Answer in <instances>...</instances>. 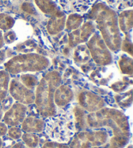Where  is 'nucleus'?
I'll return each mask as SVG.
<instances>
[{
  "mask_svg": "<svg viewBox=\"0 0 133 148\" xmlns=\"http://www.w3.org/2000/svg\"><path fill=\"white\" fill-rule=\"evenodd\" d=\"M87 125L93 129L107 128L112 133L107 148H124L131 138L128 118L121 110L110 107H103L95 112L88 113Z\"/></svg>",
  "mask_w": 133,
  "mask_h": 148,
  "instance_id": "1",
  "label": "nucleus"
},
{
  "mask_svg": "<svg viewBox=\"0 0 133 148\" xmlns=\"http://www.w3.org/2000/svg\"><path fill=\"white\" fill-rule=\"evenodd\" d=\"M90 20L95 23L105 44L110 51L121 49L122 38L116 12L104 3L93 5L89 14Z\"/></svg>",
  "mask_w": 133,
  "mask_h": 148,
  "instance_id": "2",
  "label": "nucleus"
},
{
  "mask_svg": "<svg viewBox=\"0 0 133 148\" xmlns=\"http://www.w3.org/2000/svg\"><path fill=\"white\" fill-rule=\"evenodd\" d=\"M62 83V75L58 71H51L46 73L39 81L36 87L34 103L42 118H47L57 113L54 102L56 89Z\"/></svg>",
  "mask_w": 133,
  "mask_h": 148,
  "instance_id": "3",
  "label": "nucleus"
},
{
  "mask_svg": "<svg viewBox=\"0 0 133 148\" xmlns=\"http://www.w3.org/2000/svg\"><path fill=\"white\" fill-rule=\"evenodd\" d=\"M44 131L52 140L67 143L77 132L72 112L57 113L47 118Z\"/></svg>",
  "mask_w": 133,
  "mask_h": 148,
  "instance_id": "4",
  "label": "nucleus"
},
{
  "mask_svg": "<svg viewBox=\"0 0 133 148\" xmlns=\"http://www.w3.org/2000/svg\"><path fill=\"white\" fill-rule=\"evenodd\" d=\"M51 62L46 57L35 53L16 55L4 64L5 70L9 74L41 72L48 68Z\"/></svg>",
  "mask_w": 133,
  "mask_h": 148,
  "instance_id": "5",
  "label": "nucleus"
},
{
  "mask_svg": "<svg viewBox=\"0 0 133 148\" xmlns=\"http://www.w3.org/2000/svg\"><path fill=\"white\" fill-rule=\"evenodd\" d=\"M87 47L95 64L99 66L110 65L113 61L111 51L106 46L101 36L95 32L88 40Z\"/></svg>",
  "mask_w": 133,
  "mask_h": 148,
  "instance_id": "6",
  "label": "nucleus"
},
{
  "mask_svg": "<svg viewBox=\"0 0 133 148\" xmlns=\"http://www.w3.org/2000/svg\"><path fill=\"white\" fill-rule=\"evenodd\" d=\"M9 92L14 100L20 103L28 105L34 103L35 94L34 91L27 88L16 79H12L10 81Z\"/></svg>",
  "mask_w": 133,
  "mask_h": 148,
  "instance_id": "7",
  "label": "nucleus"
},
{
  "mask_svg": "<svg viewBox=\"0 0 133 148\" xmlns=\"http://www.w3.org/2000/svg\"><path fill=\"white\" fill-rule=\"evenodd\" d=\"M95 23L92 20H88L77 29L72 31L68 37L69 46L71 48L75 47L79 44H82L89 40L95 32Z\"/></svg>",
  "mask_w": 133,
  "mask_h": 148,
  "instance_id": "8",
  "label": "nucleus"
},
{
  "mask_svg": "<svg viewBox=\"0 0 133 148\" xmlns=\"http://www.w3.org/2000/svg\"><path fill=\"white\" fill-rule=\"evenodd\" d=\"M77 99L79 106L88 113L95 112L106 106V103L101 97L90 91H81Z\"/></svg>",
  "mask_w": 133,
  "mask_h": 148,
  "instance_id": "9",
  "label": "nucleus"
},
{
  "mask_svg": "<svg viewBox=\"0 0 133 148\" xmlns=\"http://www.w3.org/2000/svg\"><path fill=\"white\" fill-rule=\"evenodd\" d=\"M28 108L27 105L20 103H14L5 112L3 120L7 125L18 126L22 124L26 117Z\"/></svg>",
  "mask_w": 133,
  "mask_h": 148,
  "instance_id": "10",
  "label": "nucleus"
},
{
  "mask_svg": "<svg viewBox=\"0 0 133 148\" xmlns=\"http://www.w3.org/2000/svg\"><path fill=\"white\" fill-rule=\"evenodd\" d=\"M117 69L112 66H100L90 74L92 81L98 85L106 86L116 79Z\"/></svg>",
  "mask_w": 133,
  "mask_h": 148,
  "instance_id": "11",
  "label": "nucleus"
},
{
  "mask_svg": "<svg viewBox=\"0 0 133 148\" xmlns=\"http://www.w3.org/2000/svg\"><path fill=\"white\" fill-rule=\"evenodd\" d=\"M95 0H58V4L65 11L71 13H84L90 9Z\"/></svg>",
  "mask_w": 133,
  "mask_h": 148,
  "instance_id": "12",
  "label": "nucleus"
},
{
  "mask_svg": "<svg viewBox=\"0 0 133 148\" xmlns=\"http://www.w3.org/2000/svg\"><path fill=\"white\" fill-rule=\"evenodd\" d=\"M75 97L73 90L70 86L60 84L56 89L54 95V102L57 107H66L73 101Z\"/></svg>",
  "mask_w": 133,
  "mask_h": 148,
  "instance_id": "13",
  "label": "nucleus"
},
{
  "mask_svg": "<svg viewBox=\"0 0 133 148\" xmlns=\"http://www.w3.org/2000/svg\"><path fill=\"white\" fill-rule=\"evenodd\" d=\"M22 130L29 133H40L44 131L45 121L34 116L25 117L22 123Z\"/></svg>",
  "mask_w": 133,
  "mask_h": 148,
  "instance_id": "14",
  "label": "nucleus"
},
{
  "mask_svg": "<svg viewBox=\"0 0 133 148\" xmlns=\"http://www.w3.org/2000/svg\"><path fill=\"white\" fill-rule=\"evenodd\" d=\"M66 16L64 13L52 16L47 24V31L51 35H55L61 32L65 28Z\"/></svg>",
  "mask_w": 133,
  "mask_h": 148,
  "instance_id": "15",
  "label": "nucleus"
},
{
  "mask_svg": "<svg viewBox=\"0 0 133 148\" xmlns=\"http://www.w3.org/2000/svg\"><path fill=\"white\" fill-rule=\"evenodd\" d=\"M72 114L75 122L76 131H85L88 127L87 125L86 117L87 112L84 109L80 107L79 105L74 106L72 109Z\"/></svg>",
  "mask_w": 133,
  "mask_h": 148,
  "instance_id": "16",
  "label": "nucleus"
},
{
  "mask_svg": "<svg viewBox=\"0 0 133 148\" xmlns=\"http://www.w3.org/2000/svg\"><path fill=\"white\" fill-rule=\"evenodd\" d=\"M86 137L92 147H101L104 146L108 141V133L104 131H86Z\"/></svg>",
  "mask_w": 133,
  "mask_h": 148,
  "instance_id": "17",
  "label": "nucleus"
},
{
  "mask_svg": "<svg viewBox=\"0 0 133 148\" xmlns=\"http://www.w3.org/2000/svg\"><path fill=\"white\" fill-rule=\"evenodd\" d=\"M34 1L40 11L45 14L52 16L64 12L53 0H34Z\"/></svg>",
  "mask_w": 133,
  "mask_h": 148,
  "instance_id": "18",
  "label": "nucleus"
},
{
  "mask_svg": "<svg viewBox=\"0 0 133 148\" xmlns=\"http://www.w3.org/2000/svg\"><path fill=\"white\" fill-rule=\"evenodd\" d=\"M119 30L124 33L131 32L132 29V10H123L118 16Z\"/></svg>",
  "mask_w": 133,
  "mask_h": 148,
  "instance_id": "19",
  "label": "nucleus"
},
{
  "mask_svg": "<svg viewBox=\"0 0 133 148\" xmlns=\"http://www.w3.org/2000/svg\"><path fill=\"white\" fill-rule=\"evenodd\" d=\"M91 59L89 49L86 45L79 44L75 47L73 52V59L77 64H86Z\"/></svg>",
  "mask_w": 133,
  "mask_h": 148,
  "instance_id": "20",
  "label": "nucleus"
},
{
  "mask_svg": "<svg viewBox=\"0 0 133 148\" xmlns=\"http://www.w3.org/2000/svg\"><path fill=\"white\" fill-rule=\"evenodd\" d=\"M115 101L119 107L122 109H128L132 103V89L125 92H121L114 96Z\"/></svg>",
  "mask_w": 133,
  "mask_h": 148,
  "instance_id": "21",
  "label": "nucleus"
},
{
  "mask_svg": "<svg viewBox=\"0 0 133 148\" xmlns=\"http://www.w3.org/2000/svg\"><path fill=\"white\" fill-rule=\"evenodd\" d=\"M10 81L9 73L5 70H0V103L8 96Z\"/></svg>",
  "mask_w": 133,
  "mask_h": 148,
  "instance_id": "22",
  "label": "nucleus"
},
{
  "mask_svg": "<svg viewBox=\"0 0 133 148\" xmlns=\"http://www.w3.org/2000/svg\"><path fill=\"white\" fill-rule=\"evenodd\" d=\"M118 66L121 73L131 76L133 73L132 58L125 54L121 55L118 60Z\"/></svg>",
  "mask_w": 133,
  "mask_h": 148,
  "instance_id": "23",
  "label": "nucleus"
},
{
  "mask_svg": "<svg viewBox=\"0 0 133 148\" xmlns=\"http://www.w3.org/2000/svg\"><path fill=\"white\" fill-rule=\"evenodd\" d=\"M70 148H91L90 142L86 137V131H81L76 134L71 140Z\"/></svg>",
  "mask_w": 133,
  "mask_h": 148,
  "instance_id": "24",
  "label": "nucleus"
},
{
  "mask_svg": "<svg viewBox=\"0 0 133 148\" xmlns=\"http://www.w3.org/2000/svg\"><path fill=\"white\" fill-rule=\"evenodd\" d=\"M83 18L77 13H71L66 20L65 28L68 31H74L81 27Z\"/></svg>",
  "mask_w": 133,
  "mask_h": 148,
  "instance_id": "25",
  "label": "nucleus"
},
{
  "mask_svg": "<svg viewBox=\"0 0 133 148\" xmlns=\"http://www.w3.org/2000/svg\"><path fill=\"white\" fill-rule=\"evenodd\" d=\"M20 81L27 88L33 90L39 83L38 79L31 73H23L20 75Z\"/></svg>",
  "mask_w": 133,
  "mask_h": 148,
  "instance_id": "26",
  "label": "nucleus"
},
{
  "mask_svg": "<svg viewBox=\"0 0 133 148\" xmlns=\"http://www.w3.org/2000/svg\"><path fill=\"white\" fill-rule=\"evenodd\" d=\"M106 4L112 9L126 10L131 8L133 0H104Z\"/></svg>",
  "mask_w": 133,
  "mask_h": 148,
  "instance_id": "27",
  "label": "nucleus"
},
{
  "mask_svg": "<svg viewBox=\"0 0 133 148\" xmlns=\"http://www.w3.org/2000/svg\"><path fill=\"white\" fill-rule=\"evenodd\" d=\"M14 25V18L5 13H0V30L5 31L10 30Z\"/></svg>",
  "mask_w": 133,
  "mask_h": 148,
  "instance_id": "28",
  "label": "nucleus"
},
{
  "mask_svg": "<svg viewBox=\"0 0 133 148\" xmlns=\"http://www.w3.org/2000/svg\"><path fill=\"white\" fill-rule=\"evenodd\" d=\"M21 138L24 145L29 148H36L39 144V137L36 134L26 133L23 134Z\"/></svg>",
  "mask_w": 133,
  "mask_h": 148,
  "instance_id": "29",
  "label": "nucleus"
},
{
  "mask_svg": "<svg viewBox=\"0 0 133 148\" xmlns=\"http://www.w3.org/2000/svg\"><path fill=\"white\" fill-rule=\"evenodd\" d=\"M132 81H129L128 79V80L114 81L110 84V87L114 92L119 94L125 91L129 86V84L132 85Z\"/></svg>",
  "mask_w": 133,
  "mask_h": 148,
  "instance_id": "30",
  "label": "nucleus"
},
{
  "mask_svg": "<svg viewBox=\"0 0 133 148\" xmlns=\"http://www.w3.org/2000/svg\"><path fill=\"white\" fill-rule=\"evenodd\" d=\"M36 46V44L33 42V40H27V42H23V44L18 45L16 47V49L20 52L29 53L35 49Z\"/></svg>",
  "mask_w": 133,
  "mask_h": 148,
  "instance_id": "31",
  "label": "nucleus"
},
{
  "mask_svg": "<svg viewBox=\"0 0 133 148\" xmlns=\"http://www.w3.org/2000/svg\"><path fill=\"white\" fill-rule=\"evenodd\" d=\"M7 133L10 138L13 140H18L21 138L23 134L22 129L18 127V126L11 127L9 129H8Z\"/></svg>",
  "mask_w": 133,
  "mask_h": 148,
  "instance_id": "32",
  "label": "nucleus"
},
{
  "mask_svg": "<svg viewBox=\"0 0 133 148\" xmlns=\"http://www.w3.org/2000/svg\"><path fill=\"white\" fill-rule=\"evenodd\" d=\"M3 36L4 42L7 44H12L17 40V35L15 31L10 29L5 31L4 34H3Z\"/></svg>",
  "mask_w": 133,
  "mask_h": 148,
  "instance_id": "33",
  "label": "nucleus"
},
{
  "mask_svg": "<svg viewBox=\"0 0 133 148\" xmlns=\"http://www.w3.org/2000/svg\"><path fill=\"white\" fill-rule=\"evenodd\" d=\"M121 49L122 51L129 53L131 57L132 56V42L130 39H126L124 40H122L121 45Z\"/></svg>",
  "mask_w": 133,
  "mask_h": 148,
  "instance_id": "34",
  "label": "nucleus"
},
{
  "mask_svg": "<svg viewBox=\"0 0 133 148\" xmlns=\"http://www.w3.org/2000/svg\"><path fill=\"white\" fill-rule=\"evenodd\" d=\"M42 148H70V147L64 143H60V142L52 141L47 142L44 143Z\"/></svg>",
  "mask_w": 133,
  "mask_h": 148,
  "instance_id": "35",
  "label": "nucleus"
},
{
  "mask_svg": "<svg viewBox=\"0 0 133 148\" xmlns=\"http://www.w3.org/2000/svg\"><path fill=\"white\" fill-rule=\"evenodd\" d=\"M1 108L2 109L3 111H6L9 109V108L12 106L14 103V99L12 98V97L10 96H7L6 97V98H5L3 101L1 103Z\"/></svg>",
  "mask_w": 133,
  "mask_h": 148,
  "instance_id": "36",
  "label": "nucleus"
},
{
  "mask_svg": "<svg viewBox=\"0 0 133 148\" xmlns=\"http://www.w3.org/2000/svg\"><path fill=\"white\" fill-rule=\"evenodd\" d=\"M22 8L24 11L30 13V14H34L35 12V9H34V6L29 3H23Z\"/></svg>",
  "mask_w": 133,
  "mask_h": 148,
  "instance_id": "37",
  "label": "nucleus"
},
{
  "mask_svg": "<svg viewBox=\"0 0 133 148\" xmlns=\"http://www.w3.org/2000/svg\"><path fill=\"white\" fill-rule=\"evenodd\" d=\"M8 127L4 122L0 121V137L3 136L7 133Z\"/></svg>",
  "mask_w": 133,
  "mask_h": 148,
  "instance_id": "38",
  "label": "nucleus"
},
{
  "mask_svg": "<svg viewBox=\"0 0 133 148\" xmlns=\"http://www.w3.org/2000/svg\"><path fill=\"white\" fill-rule=\"evenodd\" d=\"M6 58V54H5V51L4 50L0 49V64L3 62Z\"/></svg>",
  "mask_w": 133,
  "mask_h": 148,
  "instance_id": "39",
  "label": "nucleus"
},
{
  "mask_svg": "<svg viewBox=\"0 0 133 148\" xmlns=\"http://www.w3.org/2000/svg\"><path fill=\"white\" fill-rule=\"evenodd\" d=\"M5 42L3 40V32L2 31L0 30V49L3 48V47L4 46Z\"/></svg>",
  "mask_w": 133,
  "mask_h": 148,
  "instance_id": "40",
  "label": "nucleus"
},
{
  "mask_svg": "<svg viewBox=\"0 0 133 148\" xmlns=\"http://www.w3.org/2000/svg\"><path fill=\"white\" fill-rule=\"evenodd\" d=\"M10 148H25V145L22 142H18L10 147Z\"/></svg>",
  "mask_w": 133,
  "mask_h": 148,
  "instance_id": "41",
  "label": "nucleus"
},
{
  "mask_svg": "<svg viewBox=\"0 0 133 148\" xmlns=\"http://www.w3.org/2000/svg\"><path fill=\"white\" fill-rule=\"evenodd\" d=\"M3 115H4L3 111L1 107H0V120H1V119H3Z\"/></svg>",
  "mask_w": 133,
  "mask_h": 148,
  "instance_id": "42",
  "label": "nucleus"
},
{
  "mask_svg": "<svg viewBox=\"0 0 133 148\" xmlns=\"http://www.w3.org/2000/svg\"><path fill=\"white\" fill-rule=\"evenodd\" d=\"M2 146H3V140L1 137H0V148H1Z\"/></svg>",
  "mask_w": 133,
  "mask_h": 148,
  "instance_id": "43",
  "label": "nucleus"
},
{
  "mask_svg": "<svg viewBox=\"0 0 133 148\" xmlns=\"http://www.w3.org/2000/svg\"><path fill=\"white\" fill-rule=\"evenodd\" d=\"M126 148H132V144H130L129 145H128V146H127V147Z\"/></svg>",
  "mask_w": 133,
  "mask_h": 148,
  "instance_id": "44",
  "label": "nucleus"
},
{
  "mask_svg": "<svg viewBox=\"0 0 133 148\" xmlns=\"http://www.w3.org/2000/svg\"><path fill=\"white\" fill-rule=\"evenodd\" d=\"M4 1H7V0H4Z\"/></svg>",
  "mask_w": 133,
  "mask_h": 148,
  "instance_id": "45",
  "label": "nucleus"
}]
</instances>
